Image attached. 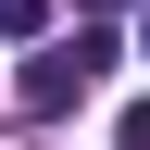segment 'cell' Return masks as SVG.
<instances>
[{
    "label": "cell",
    "mask_w": 150,
    "mask_h": 150,
    "mask_svg": "<svg viewBox=\"0 0 150 150\" xmlns=\"http://www.w3.org/2000/svg\"><path fill=\"white\" fill-rule=\"evenodd\" d=\"M100 75H112V13H88L75 38H50V50L25 63V88H13V100H25L38 125H50V112H75L88 88H100Z\"/></svg>",
    "instance_id": "6da1fadb"
},
{
    "label": "cell",
    "mask_w": 150,
    "mask_h": 150,
    "mask_svg": "<svg viewBox=\"0 0 150 150\" xmlns=\"http://www.w3.org/2000/svg\"><path fill=\"white\" fill-rule=\"evenodd\" d=\"M50 13L63 0H0V38H50Z\"/></svg>",
    "instance_id": "7a4b0ae2"
},
{
    "label": "cell",
    "mask_w": 150,
    "mask_h": 150,
    "mask_svg": "<svg viewBox=\"0 0 150 150\" xmlns=\"http://www.w3.org/2000/svg\"><path fill=\"white\" fill-rule=\"evenodd\" d=\"M112 150H150V100H125V125H112Z\"/></svg>",
    "instance_id": "3957f363"
},
{
    "label": "cell",
    "mask_w": 150,
    "mask_h": 150,
    "mask_svg": "<svg viewBox=\"0 0 150 150\" xmlns=\"http://www.w3.org/2000/svg\"><path fill=\"white\" fill-rule=\"evenodd\" d=\"M138 50H150V13H138Z\"/></svg>",
    "instance_id": "277c9868"
}]
</instances>
